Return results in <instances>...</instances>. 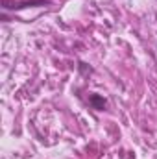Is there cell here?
<instances>
[{"instance_id": "obj_1", "label": "cell", "mask_w": 157, "mask_h": 159, "mask_svg": "<svg viewBox=\"0 0 157 159\" xmlns=\"http://www.w3.org/2000/svg\"><path fill=\"white\" fill-rule=\"evenodd\" d=\"M43 6H50L48 0H22V2H2V9L4 11H19V9H26V7H43Z\"/></svg>"}, {"instance_id": "obj_2", "label": "cell", "mask_w": 157, "mask_h": 159, "mask_svg": "<svg viewBox=\"0 0 157 159\" xmlns=\"http://www.w3.org/2000/svg\"><path fill=\"white\" fill-rule=\"evenodd\" d=\"M89 106L96 111H104L107 107V100L102 96V94H96V93H91L89 94Z\"/></svg>"}, {"instance_id": "obj_3", "label": "cell", "mask_w": 157, "mask_h": 159, "mask_svg": "<svg viewBox=\"0 0 157 159\" xmlns=\"http://www.w3.org/2000/svg\"><path fill=\"white\" fill-rule=\"evenodd\" d=\"M78 69H79L81 74H91V72H92V69L87 67V63H78Z\"/></svg>"}]
</instances>
